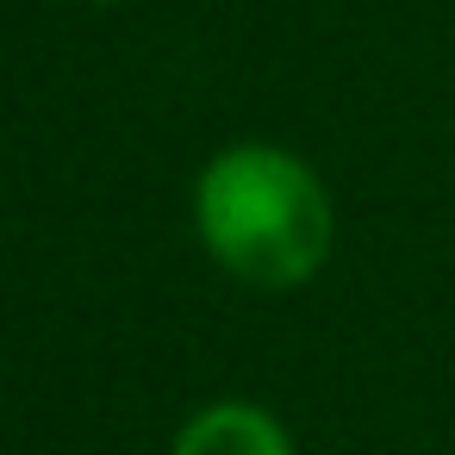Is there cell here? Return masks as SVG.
I'll list each match as a JSON object with an SVG mask.
<instances>
[{
  "instance_id": "obj_1",
  "label": "cell",
  "mask_w": 455,
  "mask_h": 455,
  "mask_svg": "<svg viewBox=\"0 0 455 455\" xmlns=\"http://www.w3.org/2000/svg\"><path fill=\"white\" fill-rule=\"evenodd\" d=\"M194 206L206 250L256 287H299L331 250V200L318 175L268 144L212 156Z\"/></svg>"
},
{
  "instance_id": "obj_2",
  "label": "cell",
  "mask_w": 455,
  "mask_h": 455,
  "mask_svg": "<svg viewBox=\"0 0 455 455\" xmlns=\"http://www.w3.org/2000/svg\"><path fill=\"white\" fill-rule=\"evenodd\" d=\"M175 455H293V443L256 405H212L175 436Z\"/></svg>"
}]
</instances>
